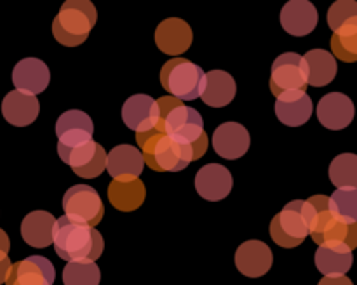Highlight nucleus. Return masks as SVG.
<instances>
[{
    "mask_svg": "<svg viewBox=\"0 0 357 285\" xmlns=\"http://www.w3.org/2000/svg\"><path fill=\"white\" fill-rule=\"evenodd\" d=\"M330 179L337 190L356 188L357 190V155L342 153L330 163Z\"/></svg>",
    "mask_w": 357,
    "mask_h": 285,
    "instance_id": "30",
    "label": "nucleus"
},
{
    "mask_svg": "<svg viewBox=\"0 0 357 285\" xmlns=\"http://www.w3.org/2000/svg\"><path fill=\"white\" fill-rule=\"evenodd\" d=\"M352 250L338 242H326L316 252V266L324 277H345L352 268Z\"/></svg>",
    "mask_w": 357,
    "mask_h": 285,
    "instance_id": "24",
    "label": "nucleus"
},
{
    "mask_svg": "<svg viewBox=\"0 0 357 285\" xmlns=\"http://www.w3.org/2000/svg\"><path fill=\"white\" fill-rule=\"evenodd\" d=\"M9 249H10L9 236H7V233L3 231L2 228H0V250H2V252L9 254Z\"/></svg>",
    "mask_w": 357,
    "mask_h": 285,
    "instance_id": "37",
    "label": "nucleus"
},
{
    "mask_svg": "<svg viewBox=\"0 0 357 285\" xmlns=\"http://www.w3.org/2000/svg\"><path fill=\"white\" fill-rule=\"evenodd\" d=\"M330 207L335 218L342 222H357V190H335L330 197Z\"/></svg>",
    "mask_w": 357,
    "mask_h": 285,
    "instance_id": "32",
    "label": "nucleus"
},
{
    "mask_svg": "<svg viewBox=\"0 0 357 285\" xmlns=\"http://www.w3.org/2000/svg\"><path fill=\"white\" fill-rule=\"evenodd\" d=\"M314 104L305 90H291L275 97V115L289 127H300L312 117Z\"/></svg>",
    "mask_w": 357,
    "mask_h": 285,
    "instance_id": "20",
    "label": "nucleus"
},
{
    "mask_svg": "<svg viewBox=\"0 0 357 285\" xmlns=\"http://www.w3.org/2000/svg\"><path fill=\"white\" fill-rule=\"evenodd\" d=\"M59 158L65 163H68L77 176L93 179V177H98L107 169L108 153L105 152V148L100 142H96L93 139V141L86 142V145L65 153Z\"/></svg>",
    "mask_w": 357,
    "mask_h": 285,
    "instance_id": "11",
    "label": "nucleus"
},
{
    "mask_svg": "<svg viewBox=\"0 0 357 285\" xmlns=\"http://www.w3.org/2000/svg\"><path fill=\"white\" fill-rule=\"evenodd\" d=\"M159 103L146 94H135L122 106V120L136 134L153 131L159 124Z\"/></svg>",
    "mask_w": 357,
    "mask_h": 285,
    "instance_id": "10",
    "label": "nucleus"
},
{
    "mask_svg": "<svg viewBox=\"0 0 357 285\" xmlns=\"http://www.w3.org/2000/svg\"><path fill=\"white\" fill-rule=\"evenodd\" d=\"M326 242L344 243L349 249L354 250L357 247V222H342L337 219L330 231L324 235V243Z\"/></svg>",
    "mask_w": 357,
    "mask_h": 285,
    "instance_id": "34",
    "label": "nucleus"
},
{
    "mask_svg": "<svg viewBox=\"0 0 357 285\" xmlns=\"http://www.w3.org/2000/svg\"><path fill=\"white\" fill-rule=\"evenodd\" d=\"M303 59L309 68V86L324 87L333 82L338 66L337 59L331 52L324 51V49H312L303 56Z\"/></svg>",
    "mask_w": 357,
    "mask_h": 285,
    "instance_id": "28",
    "label": "nucleus"
},
{
    "mask_svg": "<svg viewBox=\"0 0 357 285\" xmlns=\"http://www.w3.org/2000/svg\"><path fill=\"white\" fill-rule=\"evenodd\" d=\"M213 148L222 158L237 160L246 155L251 145V136L244 125L237 122H225L218 125L213 134Z\"/></svg>",
    "mask_w": 357,
    "mask_h": 285,
    "instance_id": "14",
    "label": "nucleus"
},
{
    "mask_svg": "<svg viewBox=\"0 0 357 285\" xmlns=\"http://www.w3.org/2000/svg\"><path fill=\"white\" fill-rule=\"evenodd\" d=\"M94 125L89 115L80 110H68L59 115L56 122V136H58V155L93 141Z\"/></svg>",
    "mask_w": 357,
    "mask_h": 285,
    "instance_id": "9",
    "label": "nucleus"
},
{
    "mask_svg": "<svg viewBox=\"0 0 357 285\" xmlns=\"http://www.w3.org/2000/svg\"><path fill=\"white\" fill-rule=\"evenodd\" d=\"M331 52L344 63L357 61V31L356 33L333 35L331 37Z\"/></svg>",
    "mask_w": 357,
    "mask_h": 285,
    "instance_id": "33",
    "label": "nucleus"
},
{
    "mask_svg": "<svg viewBox=\"0 0 357 285\" xmlns=\"http://www.w3.org/2000/svg\"><path fill=\"white\" fill-rule=\"evenodd\" d=\"M51 80L47 65L37 58H24L14 66L13 70V83L16 90L30 96L44 92Z\"/></svg>",
    "mask_w": 357,
    "mask_h": 285,
    "instance_id": "17",
    "label": "nucleus"
},
{
    "mask_svg": "<svg viewBox=\"0 0 357 285\" xmlns=\"http://www.w3.org/2000/svg\"><path fill=\"white\" fill-rule=\"evenodd\" d=\"M145 167V158L138 146L117 145L110 149L107 160V170L114 179L117 181H132L139 179Z\"/></svg>",
    "mask_w": 357,
    "mask_h": 285,
    "instance_id": "18",
    "label": "nucleus"
},
{
    "mask_svg": "<svg viewBox=\"0 0 357 285\" xmlns=\"http://www.w3.org/2000/svg\"><path fill=\"white\" fill-rule=\"evenodd\" d=\"M98 21L91 0H66L52 21V35L65 47H77L89 37Z\"/></svg>",
    "mask_w": 357,
    "mask_h": 285,
    "instance_id": "4",
    "label": "nucleus"
},
{
    "mask_svg": "<svg viewBox=\"0 0 357 285\" xmlns=\"http://www.w3.org/2000/svg\"><path fill=\"white\" fill-rule=\"evenodd\" d=\"M237 86L230 73L223 70H211L206 73V89L202 92V103L211 108H223L236 97Z\"/></svg>",
    "mask_w": 357,
    "mask_h": 285,
    "instance_id": "26",
    "label": "nucleus"
},
{
    "mask_svg": "<svg viewBox=\"0 0 357 285\" xmlns=\"http://www.w3.org/2000/svg\"><path fill=\"white\" fill-rule=\"evenodd\" d=\"M10 268H13V263H10L7 252H2L0 250V284H6L7 277L10 273Z\"/></svg>",
    "mask_w": 357,
    "mask_h": 285,
    "instance_id": "35",
    "label": "nucleus"
},
{
    "mask_svg": "<svg viewBox=\"0 0 357 285\" xmlns=\"http://www.w3.org/2000/svg\"><path fill=\"white\" fill-rule=\"evenodd\" d=\"M236 266L243 275L250 278L264 277L274 263L271 247L261 240H248L236 250Z\"/></svg>",
    "mask_w": 357,
    "mask_h": 285,
    "instance_id": "16",
    "label": "nucleus"
},
{
    "mask_svg": "<svg viewBox=\"0 0 357 285\" xmlns=\"http://www.w3.org/2000/svg\"><path fill=\"white\" fill-rule=\"evenodd\" d=\"M58 219L47 211H33L21 222V236L35 249H44L54 242V228Z\"/></svg>",
    "mask_w": 357,
    "mask_h": 285,
    "instance_id": "23",
    "label": "nucleus"
},
{
    "mask_svg": "<svg viewBox=\"0 0 357 285\" xmlns=\"http://www.w3.org/2000/svg\"><path fill=\"white\" fill-rule=\"evenodd\" d=\"M309 86V68L303 56L284 52L278 56L271 72V90L275 97L291 90H305Z\"/></svg>",
    "mask_w": 357,
    "mask_h": 285,
    "instance_id": "7",
    "label": "nucleus"
},
{
    "mask_svg": "<svg viewBox=\"0 0 357 285\" xmlns=\"http://www.w3.org/2000/svg\"><path fill=\"white\" fill-rule=\"evenodd\" d=\"M157 103L160 108V118L155 127L157 131L169 136L171 139L181 142V145L194 146L197 156L201 158L209 146L201 113L173 96L159 97Z\"/></svg>",
    "mask_w": 357,
    "mask_h": 285,
    "instance_id": "1",
    "label": "nucleus"
},
{
    "mask_svg": "<svg viewBox=\"0 0 357 285\" xmlns=\"http://www.w3.org/2000/svg\"><path fill=\"white\" fill-rule=\"evenodd\" d=\"M101 271L94 261H73L63 270L65 285H100Z\"/></svg>",
    "mask_w": 357,
    "mask_h": 285,
    "instance_id": "31",
    "label": "nucleus"
},
{
    "mask_svg": "<svg viewBox=\"0 0 357 285\" xmlns=\"http://www.w3.org/2000/svg\"><path fill=\"white\" fill-rule=\"evenodd\" d=\"M160 83L169 96L180 101H194L206 89L204 70L185 58H173L160 70Z\"/></svg>",
    "mask_w": 357,
    "mask_h": 285,
    "instance_id": "5",
    "label": "nucleus"
},
{
    "mask_svg": "<svg viewBox=\"0 0 357 285\" xmlns=\"http://www.w3.org/2000/svg\"><path fill=\"white\" fill-rule=\"evenodd\" d=\"M136 142L145 163L155 172H180L199 160L194 146L181 145L157 129L136 134Z\"/></svg>",
    "mask_w": 357,
    "mask_h": 285,
    "instance_id": "3",
    "label": "nucleus"
},
{
    "mask_svg": "<svg viewBox=\"0 0 357 285\" xmlns=\"http://www.w3.org/2000/svg\"><path fill=\"white\" fill-rule=\"evenodd\" d=\"M305 215L307 221H309L310 236H312L317 245H323L324 235L337 222V218H335L330 207V197L314 195L309 200H305Z\"/></svg>",
    "mask_w": 357,
    "mask_h": 285,
    "instance_id": "25",
    "label": "nucleus"
},
{
    "mask_svg": "<svg viewBox=\"0 0 357 285\" xmlns=\"http://www.w3.org/2000/svg\"><path fill=\"white\" fill-rule=\"evenodd\" d=\"M317 285H354L349 277H323Z\"/></svg>",
    "mask_w": 357,
    "mask_h": 285,
    "instance_id": "36",
    "label": "nucleus"
},
{
    "mask_svg": "<svg viewBox=\"0 0 357 285\" xmlns=\"http://www.w3.org/2000/svg\"><path fill=\"white\" fill-rule=\"evenodd\" d=\"M146 190L142 179L117 181L112 179L108 186V200L117 211L132 212L145 202Z\"/></svg>",
    "mask_w": 357,
    "mask_h": 285,
    "instance_id": "27",
    "label": "nucleus"
},
{
    "mask_svg": "<svg viewBox=\"0 0 357 285\" xmlns=\"http://www.w3.org/2000/svg\"><path fill=\"white\" fill-rule=\"evenodd\" d=\"M356 108L349 96L342 92H330L321 97L317 104V120L330 131H342L354 120Z\"/></svg>",
    "mask_w": 357,
    "mask_h": 285,
    "instance_id": "13",
    "label": "nucleus"
},
{
    "mask_svg": "<svg viewBox=\"0 0 357 285\" xmlns=\"http://www.w3.org/2000/svg\"><path fill=\"white\" fill-rule=\"evenodd\" d=\"M54 250L66 263L94 261L103 254L105 242L101 233L86 222L63 215L56 221Z\"/></svg>",
    "mask_w": 357,
    "mask_h": 285,
    "instance_id": "2",
    "label": "nucleus"
},
{
    "mask_svg": "<svg viewBox=\"0 0 357 285\" xmlns=\"http://www.w3.org/2000/svg\"><path fill=\"white\" fill-rule=\"evenodd\" d=\"M63 211L70 219L86 222L93 228L100 225L105 214L100 193L87 184H75L66 191L63 197Z\"/></svg>",
    "mask_w": 357,
    "mask_h": 285,
    "instance_id": "8",
    "label": "nucleus"
},
{
    "mask_svg": "<svg viewBox=\"0 0 357 285\" xmlns=\"http://www.w3.org/2000/svg\"><path fill=\"white\" fill-rule=\"evenodd\" d=\"M317 9L309 0H289L281 10V24L286 33L305 37L317 26Z\"/></svg>",
    "mask_w": 357,
    "mask_h": 285,
    "instance_id": "19",
    "label": "nucleus"
},
{
    "mask_svg": "<svg viewBox=\"0 0 357 285\" xmlns=\"http://www.w3.org/2000/svg\"><path fill=\"white\" fill-rule=\"evenodd\" d=\"M309 235L310 229L305 215V200L289 202L271 222L272 240L284 249L298 247Z\"/></svg>",
    "mask_w": 357,
    "mask_h": 285,
    "instance_id": "6",
    "label": "nucleus"
},
{
    "mask_svg": "<svg viewBox=\"0 0 357 285\" xmlns=\"http://www.w3.org/2000/svg\"><path fill=\"white\" fill-rule=\"evenodd\" d=\"M155 44L169 56L183 54L192 45V28L180 17L164 19L155 30Z\"/></svg>",
    "mask_w": 357,
    "mask_h": 285,
    "instance_id": "21",
    "label": "nucleus"
},
{
    "mask_svg": "<svg viewBox=\"0 0 357 285\" xmlns=\"http://www.w3.org/2000/svg\"><path fill=\"white\" fill-rule=\"evenodd\" d=\"M328 26L333 35L356 33L357 31V2L356 0H337L328 10Z\"/></svg>",
    "mask_w": 357,
    "mask_h": 285,
    "instance_id": "29",
    "label": "nucleus"
},
{
    "mask_svg": "<svg viewBox=\"0 0 357 285\" xmlns=\"http://www.w3.org/2000/svg\"><path fill=\"white\" fill-rule=\"evenodd\" d=\"M232 186V174L220 163H208L195 174V190L208 202H220L227 198Z\"/></svg>",
    "mask_w": 357,
    "mask_h": 285,
    "instance_id": "15",
    "label": "nucleus"
},
{
    "mask_svg": "<svg viewBox=\"0 0 357 285\" xmlns=\"http://www.w3.org/2000/svg\"><path fill=\"white\" fill-rule=\"evenodd\" d=\"M54 280L56 270L47 257L28 256L13 264L6 285H52Z\"/></svg>",
    "mask_w": 357,
    "mask_h": 285,
    "instance_id": "12",
    "label": "nucleus"
},
{
    "mask_svg": "<svg viewBox=\"0 0 357 285\" xmlns=\"http://www.w3.org/2000/svg\"><path fill=\"white\" fill-rule=\"evenodd\" d=\"M40 111V103L37 96L20 92V90H10L2 101V115L10 125L16 127H26L33 124Z\"/></svg>",
    "mask_w": 357,
    "mask_h": 285,
    "instance_id": "22",
    "label": "nucleus"
}]
</instances>
